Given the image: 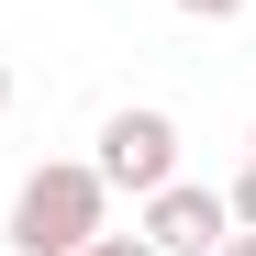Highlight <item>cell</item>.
<instances>
[{
    "mask_svg": "<svg viewBox=\"0 0 256 256\" xmlns=\"http://www.w3.org/2000/svg\"><path fill=\"white\" fill-rule=\"evenodd\" d=\"M0 122H12V56H0Z\"/></svg>",
    "mask_w": 256,
    "mask_h": 256,
    "instance_id": "ba28073f",
    "label": "cell"
},
{
    "mask_svg": "<svg viewBox=\"0 0 256 256\" xmlns=\"http://www.w3.org/2000/svg\"><path fill=\"white\" fill-rule=\"evenodd\" d=\"M78 256H156V245H145V234H112V223H100V234L78 245Z\"/></svg>",
    "mask_w": 256,
    "mask_h": 256,
    "instance_id": "5b68a950",
    "label": "cell"
},
{
    "mask_svg": "<svg viewBox=\"0 0 256 256\" xmlns=\"http://www.w3.org/2000/svg\"><path fill=\"white\" fill-rule=\"evenodd\" d=\"M223 212H234V223H245V234H256V156H245V167H234V190H223Z\"/></svg>",
    "mask_w": 256,
    "mask_h": 256,
    "instance_id": "277c9868",
    "label": "cell"
},
{
    "mask_svg": "<svg viewBox=\"0 0 256 256\" xmlns=\"http://www.w3.org/2000/svg\"><path fill=\"white\" fill-rule=\"evenodd\" d=\"M112 223V178L90 156H45V167H22V190H12V256H78Z\"/></svg>",
    "mask_w": 256,
    "mask_h": 256,
    "instance_id": "6da1fadb",
    "label": "cell"
},
{
    "mask_svg": "<svg viewBox=\"0 0 256 256\" xmlns=\"http://www.w3.org/2000/svg\"><path fill=\"white\" fill-rule=\"evenodd\" d=\"M134 234H145L156 256H212V245L234 234V212H223V190L167 178V190H145V200H134Z\"/></svg>",
    "mask_w": 256,
    "mask_h": 256,
    "instance_id": "3957f363",
    "label": "cell"
},
{
    "mask_svg": "<svg viewBox=\"0 0 256 256\" xmlns=\"http://www.w3.org/2000/svg\"><path fill=\"white\" fill-rule=\"evenodd\" d=\"M212 256H256V234H245V223H234V234H223V245H212Z\"/></svg>",
    "mask_w": 256,
    "mask_h": 256,
    "instance_id": "52a82bcc",
    "label": "cell"
},
{
    "mask_svg": "<svg viewBox=\"0 0 256 256\" xmlns=\"http://www.w3.org/2000/svg\"><path fill=\"white\" fill-rule=\"evenodd\" d=\"M100 178L112 190H167V178H178V112H156V100H122V112H100Z\"/></svg>",
    "mask_w": 256,
    "mask_h": 256,
    "instance_id": "7a4b0ae2",
    "label": "cell"
},
{
    "mask_svg": "<svg viewBox=\"0 0 256 256\" xmlns=\"http://www.w3.org/2000/svg\"><path fill=\"white\" fill-rule=\"evenodd\" d=\"M245 156H256V122H245Z\"/></svg>",
    "mask_w": 256,
    "mask_h": 256,
    "instance_id": "9c48e42d",
    "label": "cell"
},
{
    "mask_svg": "<svg viewBox=\"0 0 256 256\" xmlns=\"http://www.w3.org/2000/svg\"><path fill=\"white\" fill-rule=\"evenodd\" d=\"M190 22H245V0H178Z\"/></svg>",
    "mask_w": 256,
    "mask_h": 256,
    "instance_id": "8992f818",
    "label": "cell"
}]
</instances>
